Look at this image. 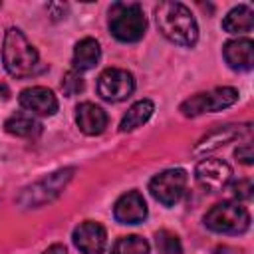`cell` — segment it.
Listing matches in <instances>:
<instances>
[{"mask_svg": "<svg viewBox=\"0 0 254 254\" xmlns=\"http://www.w3.org/2000/svg\"><path fill=\"white\" fill-rule=\"evenodd\" d=\"M101 56V48L97 44V40L93 38H83L81 42L75 44L73 50V67L75 69H91Z\"/></svg>", "mask_w": 254, "mask_h": 254, "instance_id": "ac0fdd59", "label": "cell"}, {"mask_svg": "<svg viewBox=\"0 0 254 254\" xmlns=\"http://www.w3.org/2000/svg\"><path fill=\"white\" fill-rule=\"evenodd\" d=\"M109 30L119 42H139L147 30L143 8L135 2H115L109 8Z\"/></svg>", "mask_w": 254, "mask_h": 254, "instance_id": "3957f363", "label": "cell"}, {"mask_svg": "<svg viewBox=\"0 0 254 254\" xmlns=\"http://www.w3.org/2000/svg\"><path fill=\"white\" fill-rule=\"evenodd\" d=\"M42 254H69V252H67V248H65L64 244H54V246H50L48 250H44Z\"/></svg>", "mask_w": 254, "mask_h": 254, "instance_id": "d4e9b609", "label": "cell"}, {"mask_svg": "<svg viewBox=\"0 0 254 254\" xmlns=\"http://www.w3.org/2000/svg\"><path fill=\"white\" fill-rule=\"evenodd\" d=\"M194 177L196 183L208 190V192H218L222 190L230 179H232V169L226 161L222 159H202L200 163H196L194 167Z\"/></svg>", "mask_w": 254, "mask_h": 254, "instance_id": "9c48e42d", "label": "cell"}, {"mask_svg": "<svg viewBox=\"0 0 254 254\" xmlns=\"http://www.w3.org/2000/svg\"><path fill=\"white\" fill-rule=\"evenodd\" d=\"M234 157H236L240 163H244V165H252V163H254V149H252V145H250V143L240 145V147L234 151Z\"/></svg>", "mask_w": 254, "mask_h": 254, "instance_id": "cb8c5ba5", "label": "cell"}, {"mask_svg": "<svg viewBox=\"0 0 254 254\" xmlns=\"http://www.w3.org/2000/svg\"><path fill=\"white\" fill-rule=\"evenodd\" d=\"M4 129H6V133L16 135V137H36L42 131V123L34 115L20 111V113H14L6 119Z\"/></svg>", "mask_w": 254, "mask_h": 254, "instance_id": "e0dca14e", "label": "cell"}, {"mask_svg": "<svg viewBox=\"0 0 254 254\" xmlns=\"http://www.w3.org/2000/svg\"><path fill=\"white\" fill-rule=\"evenodd\" d=\"M73 244L83 254H103L107 244V232L99 222L85 220L73 230Z\"/></svg>", "mask_w": 254, "mask_h": 254, "instance_id": "30bf717a", "label": "cell"}, {"mask_svg": "<svg viewBox=\"0 0 254 254\" xmlns=\"http://www.w3.org/2000/svg\"><path fill=\"white\" fill-rule=\"evenodd\" d=\"M250 131V125H224V127H216L212 133H208L206 137H202L198 141V145L194 147V153L200 155V153H210L238 137H242L244 133Z\"/></svg>", "mask_w": 254, "mask_h": 254, "instance_id": "9a60e30c", "label": "cell"}, {"mask_svg": "<svg viewBox=\"0 0 254 254\" xmlns=\"http://www.w3.org/2000/svg\"><path fill=\"white\" fill-rule=\"evenodd\" d=\"M226 64L236 71H248L254 65V42L250 38H236L222 48Z\"/></svg>", "mask_w": 254, "mask_h": 254, "instance_id": "4fadbf2b", "label": "cell"}, {"mask_svg": "<svg viewBox=\"0 0 254 254\" xmlns=\"http://www.w3.org/2000/svg\"><path fill=\"white\" fill-rule=\"evenodd\" d=\"M238 101V89L234 87H216L206 93H196L181 103V113L185 117H196L202 113H212L226 109Z\"/></svg>", "mask_w": 254, "mask_h": 254, "instance_id": "8992f818", "label": "cell"}, {"mask_svg": "<svg viewBox=\"0 0 254 254\" xmlns=\"http://www.w3.org/2000/svg\"><path fill=\"white\" fill-rule=\"evenodd\" d=\"M107 113L91 101H83L75 107V123L85 135H101L107 127Z\"/></svg>", "mask_w": 254, "mask_h": 254, "instance_id": "5bb4252c", "label": "cell"}, {"mask_svg": "<svg viewBox=\"0 0 254 254\" xmlns=\"http://www.w3.org/2000/svg\"><path fill=\"white\" fill-rule=\"evenodd\" d=\"M222 28L228 34H242V32H250L254 28V12L248 6H236L232 8L224 20H222Z\"/></svg>", "mask_w": 254, "mask_h": 254, "instance_id": "d6986e66", "label": "cell"}, {"mask_svg": "<svg viewBox=\"0 0 254 254\" xmlns=\"http://www.w3.org/2000/svg\"><path fill=\"white\" fill-rule=\"evenodd\" d=\"M2 62L12 77H30L40 71L38 50L18 28H8L2 44Z\"/></svg>", "mask_w": 254, "mask_h": 254, "instance_id": "7a4b0ae2", "label": "cell"}, {"mask_svg": "<svg viewBox=\"0 0 254 254\" xmlns=\"http://www.w3.org/2000/svg\"><path fill=\"white\" fill-rule=\"evenodd\" d=\"M75 169L67 167V169H60L40 181H36L34 185L26 187L20 196H18V204H22L24 208H36V206H42L46 202H52L62 190L64 187L71 181Z\"/></svg>", "mask_w": 254, "mask_h": 254, "instance_id": "5b68a950", "label": "cell"}, {"mask_svg": "<svg viewBox=\"0 0 254 254\" xmlns=\"http://www.w3.org/2000/svg\"><path fill=\"white\" fill-rule=\"evenodd\" d=\"M155 20L159 32L173 44L194 46L198 40V26L190 10L181 2H161L155 8Z\"/></svg>", "mask_w": 254, "mask_h": 254, "instance_id": "6da1fadb", "label": "cell"}, {"mask_svg": "<svg viewBox=\"0 0 254 254\" xmlns=\"http://www.w3.org/2000/svg\"><path fill=\"white\" fill-rule=\"evenodd\" d=\"M20 105L36 115H54L58 111V99L52 89L36 85V87H26L20 97Z\"/></svg>", "mask_w": 254, "mask_h": 254, "instance_id": "7c38bea8", "label": "cell"}, {"mask_svg": "<svg viewBox=\"0 0 254 254\" xmlns=\"http://www.w3.org/2000/svg\"><path fill=\"white\" fill-rule=\"evenodd\" d=\"M62 89H64V93H65L67 97L79 93V91L83 89V79H81V75H79L75 69H73V71H67V73L64 75V79H62Z\"/></svg>", "mask_w": 254, "mask_h": 254, "instance_id": "7402d4cb", "label": "cell"}, {"mask_svg": "<svg viewBox=\"0 0 254 254\" xmlns=\"http://www.w3.org/2000/svg\"><path fill=\"white\" fill-rule=\"evenodd\" d=\"M252 190H254V185H252L250 179H242V181H238V183L232 185V192H234V196L240 198V200L252 198Z\"/></svg>", "mask_w": 254, "mask_h": 254, "instance_id": "603a6c76", "label": "cell"}, {"mask_svg": "<svg viewBox=\"0 0 254 254\" xmlns=\"http://www.w3.org/2000/svg\"><path fill=\"white\" fill-rule=\"evenodd\" d=\"M111 254H149V242L143 236H121L111 248Z\"/></svg>", "mask_w": 254, "mask_h": 254, "instance_id": "ffe728a7", "label": "cell"}, {"mask_svg": "<svg viewBox=\"0 0 254 254\" xmlns=\"http://www.w3.org/2000/svg\"><path fill=\"white\" fill-rule=\"evenodd\" d=\"M187 181H189V175L185 169H167L151 179L149 190L155 200H159L165 206H173L183 198Z\"/></svg>", "mask_w": 254, "mask_h": 254, "instance_id": "52a82bcc", "label": "cell"}, {"mask_svg": "<svg viewBox=\"0 0 254 254\" xmlns=\"http://www.w3.org/2000/svg\"><path fill=\"white\" fill-rule=\"evenodd\" d=\"M135 89V79L127 69L121 67H107L101 71L97 79V93L111 103L127 99Z\"/></svg>", "mask_w": 254, "mask_h": 254, "instance_id": "ba28073f", "label": "cell"}, {"mask_svg": "<svg viewBox=\"0 0 254 254\" xmlns=\"http://www.w3.org/2000/svg\"><path fill=\"white\" fill-rule=\"evenodd\" d=\"M153 111H155V103L151 99H139V101H135L127 109V113L123 115V119L119 123V131L121 133H127V131H133V129L141 127L143 123H147L151 119Z\"/></svg>", "mask_w": 254, "mask_h": 254, "instance_id": "2e32d148", "label": "cell"}, {"mask_svg": "<svg viewBox=\"0 0 254 254\" xmlns=\"http://www.w3.org/2000/svg\"><path fill=\"white\" fill-rule=\"evenodd\" d=\"M204 224L218 234H242L250 228V212L236 200H222L204 214Z\"/></svg>", "mask_w": 254, "mask_h": 254, "instance_id": "277c9868", "label": "cell"}, {"mask_svg": "<svg viewBox=\"0 0 254 254\" xmlns=\"http://www.w3.org/2000/svg\"><path fill=\"white\" fill-rule=\"evenodd\" d=\"M155 242L161 254H183V244L179 236L169 230H159L155 236Z\"/></svg>", "mask_w": 254, "mask_h": 254, "instance_id": "44dd1931", "label": "cell"}, {"mask_svg": "<svg viewBox=\"0 0 254 254\" xmlns=\"http://www.w3.org/2000/svg\"><path fill=\"white\" fill-rule=\"evenodd\" d=\"M113 216L121 224H139L147 218V202L141 192L129 190L121 194L113 206Z\"/></svg>", "mask_w": 254, "mask_h": 254, "instance_id": "8fae6325", "label": "cell"}]
</instances>
